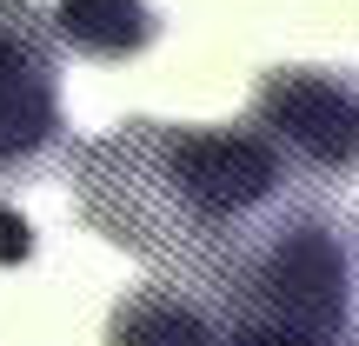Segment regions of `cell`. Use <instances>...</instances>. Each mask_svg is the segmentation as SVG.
I'll return each mask as SVG.
<instances>
[{
  "label": "cell",
  "instance_id": "obj_1",
  "mask_svg": "<svg viewBox=\"0 0 359 346\" xmlns=\"http://www.w3.org/2000/svg\"><path fill=\"white\" fill-rule=\"evenodd\" d=\"M67 180L93 233L193 293H219L233 267L293 213V167L259 127L120 120L67 154Z\"/></svg>",
  "mask_w": 359,
  "mask_h": 346
},
{
  "label": "cell",
  "instance_id": "obj_2",
  "mask_svg": "<svg viewBox=\"0 0 359 346\" xmlns=\"http://www.w3.org/2000/svg\"><path fill=\"white\" fill-rule=\"evenodd\" d=\"M226 346H353V260L326 213H286L219 293Z\"/></svg>",
  "mask_w": 359,
  "mask_h": 346
},
{
  "label": "cell",
  "instance_id": "obj_3",
  "mask_svg": "<svg viewBox=\"0 0 359 346\" xmlns=\"http://www.w3.org/2000/svg\"><path fill=\"white\" fill-rule=\"evenodd\" d=\"M246 127H259L286 167L320 187L359 173V93L326 67H273L253 87Z\"/></svg>",
  "mask_w": 359,
  "mask_h": 346
},
{
  "label": "cell",
  "instance_id": "obj_4",
  "mask_svg": "<svg viewBox=\"0 0 359 346\" xmlns=\"http://www.w3.org/2000/svg\"><path fill=\"white\" fill-rule=\"evenodd\" d=\"M107 346H226V333H219V313L206 293L173 286V280H147L114 300Z\"/></svg>",
  "mask_w": 359,
  "mask_h": 346
},
{
  "label": "cell",
  "instance_id": "obj_5",
  "mask_svg": "<svg viewBox=\"0 0 359 346\" xmlns=\"http://www.w3.org/2000/svg\"><path fill=\"white\" fill-rule=\"evenodd\" d=\"M53 34L87 60H133L160 40V13L147 0H53Z\"/></svg>",
  "mask_w": 359,
  "mask_h": 346
},
{
  "label": "cell",
  "instance_id": "obj_6",
  "mask_svg": "<svg viewBox=\"0 0 359 346\" xmlns=\"http://www.w3.org/2000/svg\"><path fill=\"white\" fill-rule=\"evenodd\" d=\"M60 147H67L60 87H13V93H0V180L40 173Z\"/></svg>",
  "mask_w": 359,
  "mask_h": 346
},
{
  "label": "cell",
  "instance_id": "obj_7",
  "mask_svg": "<svg viewBox=\"0 0 359 346\" xmlns=\"http://www.w3.org/2000/svg\"><path fill=\"white\" fill-rule=\"evenodd\" d=\"M60 87V34L40 0H0V93Z\"/></svg>",
  "mask_w": 359,
  "mask_h": 346
},
{
  "label": "cell",
  "instance_id": "obj_8",
  "mask_svg": "<svg viewBox=\"0 0 359 346\" xmlns=\"http://www.w3.org/2000/svg\"><path fill=\"white\" fill-rule=\"evenodd\" d=\"M34 260V227L20 206H0V267H27Z\"/></svg>",
  "mask_w": 359,
  "mask_h": 346
}]
</instances>
